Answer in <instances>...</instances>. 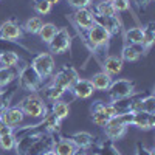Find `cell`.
Here are the masks:
<instances>
[{
	"mask_svg": "<svg viewBox=\"0 0 155 155\" xmlns=\"http://www.w3.org/2000/svg\"><path fill=\"white\" fill-rule=\"evenodd\" d=\"M130 123H132V112L120 113L115 118H110L104 126V134H106L107 140L116 141V140L123 138L127 132V127L132 126Z\"/></svg>",
	"mask_w": 155,
	"mask_h": 155,
	"instance_id": "1",
	"label": "cell"
},
{
	"mask_svg": "<svg viewBox=\"0 0 155 155\" xmlns=\"http://www.w3.org/2000/svg\"><path fill=\"white\" fill-rule=\"evenodd\" d=\"M19 109L23 112L25 116H30V118H44L48 113L45 101L37 93H30L28 96H25L19 102Z\"/></svg>",
	"mask_w": 155,
	"mask_h": 155,
	"instance_id": "2",
	"label": "cell"
},
{
	"mask_svg": "<svg viewBox=\"0 0 155 155\" xmlns=\"http://www.w3.org/2000/svg\"><path fill=\"white\" fill-rule=\"evenodd\" d=\"M84 39H85V45L92 50V51H96L98 48H102V47H107L109 42H110V33L106 30V28H102L101 25L95 23L90 30H87L84 33Z\"/></svg>",
	"mask_w": 155,
	"mask_h": 155,
	"instance_id": "3",
	"label": "cell"
},
{
	"mask_svg": "<svg viewBox=\"0 0 155 155\" xmlns=\"http://www.w3.org/2000/svg\"><path fill=\"white\" fill-rule=\"evenodd\" d=\"M17 79H19V87L23 88V90H27V92H30V93H37L39 88H41L42 84H44V79L33 68L31 64L25 65L19 71V78H17Z\"/></svg>",
	"mask_w": 155,
	"mask_h": 155,
	"instance_id": "4",
	"label": "cell"
},
{
	"mask_svg": "<svg viewBox=\"0 0 155 155\" xmlns=\"http://www.w3.org/2000/svg\"><path fill=\"white\" fill-rule=\"evenodd\" d=\"M106 92L109 95L110 102L120 101L135 93V82L130 79H116V81H112V84L109 85Z\"/></svg>",
	"mask_w": 155,
	"mask_h": 155,
	"instance_id": "5",
	"label": "cell"
},
{
	"mask_svg": "<svg viewBox=\"0 0 155 155\" xmlns=\"http://www.w3.org/2000/svg\"><path fill=\"white\" fill-rule=\"evenodd\" d=\"M31 65L42 79H47V78L53 76L56 64H54V58L51 53H39L31 58Z\"/></svg>",
	"mask_w": 155,
	"mask_h": 155,
	"instance_id": "6",
	"label": "cell"
},
{
	"mask_svg": "<svg viewBox=\"0 0 155 155\" xmlns=\"http://www.w3.org/2000/svg\"><path fill=\"white\" fill-rule=\"evenodd\" d=\"M51 54H62L71 48V36L67 28H58L54 37L48 44Z\"/></svg>",
	"mask_w": 155,
	"mask_h": 155,
	"instance_id": "7",
	"label": "cell"
},
{
	"mask_svg": "<svg viewBox=\"0 0 155 155\" xmlns=\"http://www.w3.org/2000/svg\"><path fill=\"white\" fill-rule=\"evenodd\" d=\"M53 79H51V82L53 84H56V85H59V87H62L64 90H70L71 88V85L79 79V74H78V71L73 68V67H70V65H65V67H62L59 71H56V73H53Z\"/></svg>",
	"mask_w": 155,
	"mask_h": 155,
	"instance_id": "8",
	"label": "cell"
},
{
	"mask_svg": "<svg viewBox=\"0 0 155 155\" xmlns=\"http://www.w3.org/2000/svg\"><path fill=\"white\" fill-rule=\"evenodd\" d=\"M73 23L76 25V28L85 33L95 25V12L92 8H81V9H74L71 14Z\"/></svg>",
	"mask_w": 155,
	"mask_h": 155,
	"instance_id": "9",
	"label": "cell"
},
{
	"mask_svg": "<svg viewBox=\"0 0 155 155\" xmlns=\"http://www.w3.org/2000/svg\"><path fill=\"white\" fill-rule=\"evenodd\" d=\"M22 36H23V30L14 19H9L0 23V37L2 39L19 41V39H22Z\"/></svg>",
	"mask_w": 155,
	"mask_h": 155,
	"instance_id": "10",
	"label": "cell"
},
{
	"mask_svg": "<svg viewBox=\"0 0 155 155\" xmlns=\"http://www.w3.org/2000/svg\"><path fill=\"white\" fill-rule=\"evenodd\" d=\"M132 126L138 127L140 130H150L155 127V113H147L143 110L132 112Z\"/></svg>",
	"mask_w": 155,
	"mask_h": 155,
	"instance_id": "11",
	"label": "cell"
},
{
	"mask_svg": "<svg viewBox=\"0 0 155 155\" xmlns=\"http://www.w3.org/2000/svg\"><path fill=\"white\" fill-rule=\"evenodd\" d=\"M95 23L101 25L102 28H106L110 33V36L121 33V28H123V23H121L118 14L116 16H98V14H95Z\"/></svg>",
	"mask_w": 155,
	"mask_h": 155,
	"instance_id": "12",
	"label": "cell"
},
{
	"mask_svg": "<svg viewBox=\"0 0 155 155\" xmlns=\"http://www.w3.org/2000/svg\"><path fill=\"white\" fill-rule=\"evenodd\" d=\"M70 92L78 99H88L90 96L93 95L95 88H93L92 82H90V79H81V78H79V79L71 85Z\"/></svg>",
	"mask_w": 155,
	"mask_h": 155,
	"instance_id": "13",
	"label": "cell"
},
{
	"mask_svg": "<svg viewBox=\"0 0 155 155\" xmlns=\"http://www.w3.org/2000/svg\"><path fill=\"white\" fill-rule=\"evenodd\" d=\"M23 118H25V115L19 109V106H16V107H11L9 106L2 115H0V120H2L6 126L12 127V129H16L17 126H20L22 121H23Z\"/></svg>",
	"mask_w": 155,
	"mask_h": 155,
	"instance_id": "14",
	"label": "cell"
},
{
	"mask_svg": "<svg viewBox=\"0 0 155 155\" xmlns=\"http://www.w3.org/2000/svg\"><path fill=\"white\" fill-rule=\"evenodd\" d=\"M25 53V54H31L33 51L30 48H27L25 45H22L19 41H6V39H2L0 37V54L2 53Z\"/></svg>",
	"mask_w": 155,
	"mask_h": 155,
	"instance_id": "15",
	"label": "cell"
},
{
	"mask_svg": "<svg viewBox=\"0 0 155 155\" xmlns=\"http://www.w3.org/2000/svg\"><path fill=\"white\" fill-rule=\"evenodd\" d=\"M68 138L73 141L74 146H76L78 149H82V150L90 149V147L93 146V143H95L93 135L88 134V132H76V134H73V135L68 137Z\"/></svg>",
	"mask_w": 155,
	"mask_h": 155,
	"instance_id": "16",
	"label": "cell"
},
{
	"mask_svg": "<svg viewBox=\"0 0 155 155\" xmlns=\"http://www.w3.org/2000/svg\"><path fill=\"white\" fill-rule=\"evenodd\" d=\"M76 149L78 147L74 146V143H73L70 138H67V137L58 138L56 143H54V147H53V150L56 152V155H73L76 152Z\"/></svg>",
	"mask_w": 155,
	"mask_h": 155,
	"instance_id": "17",
	"label": "cell"
},
{
	"mask_svg": "<svg viewBox=\"0 0 155 155\" xmlns=\"http://www.w3.org/2000/svg\"><path fill=\"white\" fill-rule=\"evenodd\" d=\"M124 41L126 45H134V47H141L143 45V28L140 27H132L124 31ZM143 48V47H141Z\"/></svg>",
	"mask_w": 155,
	"mask_h": 155,
	"instance_id": "18",
	"label": "cell"
},
{
	"mask_svg": "<svg viewBox=\"0 0 155 155\" xmlns=\"http://www.w3.org/2000/svg\"><path fill=\"white\" fill-rule=\"evenodd\" d=\"M102 107H104V102H102V101L93 102L92 107H90V112H92V121H93L96 126H99V127H104L106 123L109 121V118L106 116Z\"/></svg>",
	"mask_w": 155,
	"mask_h": 155,
	"instance_id": "19",
	"label": "cell"
},
{
	"mask_svg": "<svg viewBox=\"0 0 155 155\" xmlns=\"http://www.w3.org/2000/svg\"><path fill=\"white\" fill-rule=\"evenodd\" d=\"M123 62L124 61L120 56H107L104 59V62H102V67H104V70H102V71L109 73L110 76L118 74L123 70Z\"/></svg>",
	"mask_w": 155,
	"mask_h": 155,
	"instance_id": "20",
	"label": "cell"
},
{
	"mask_svg": "<svg viewBox=\"0 0 155 155\" xmlns=\"http://www.w3.org/2000/svg\"><path fill=\"white\" fill-rule=\"evenodd\" d=\"M90 82H92L95 90L106 92V90L109 88V85L112 84V76L109 73H106V71H99V73L93 74V78L90 79Z\"/></svg>",
	"mask_w": 155,
	"mask_h": 155,
	"instance_id": "21",
	"label": "cell"
},
{
	"mask_svg": "<svg viewBox=\"0 0 155 155\" xmlns=\"http://www.w3.org/2000/svg\"><path fill=\"white\" fill-rule=\"evenodd\" d=\"M17 78H19V70H17V67H12V68L0 67V88L8 87L11 82H14Z\"/></svg>",
	"mask_w": 155,
	"mask_h": 155,
	"instance_id": "22",
	"label": "cell"
},
{
	"mask_svg": "<svg viewBox=\"0 0 155 155\" xmlns=\"http://www.w3.org/2000/svg\"><path fill=\"white\" fill-rule=\"evenodd\" d=\"M93 12L98 16H116V11L112 0H98L95 3Z\"/></svg>",
	"mask_w": 155,
	"mask_h": 155,
	"instance_id": "23",
	"label": "cell"
},
{
	"mask_svg": "<svg viewBox=\"0 0 155 155\" xmlns=\"http://www.w3.org/2000/svg\"><path fill=\"white\" fill-rule=\"evenodd\" d=\"M153 41H155V23L153 22H149L146 27L143 28V51L147 53L150 50V47L153 45Z\"/></svg>",
	"mask_w": 155,
	"mask_h": 155,
	"instance_id": "24",
	"label": "cell"
},
{
	"mask_svg": "<svg viewBox=\"0 0 155 155\" xmlns=\"http://www.w3.org/2000/svg\"><path fill=\"white\" fill-rule=\"evenodd\" d=\"M141 53H144L141 47H134V45H124L121 51V59L126 62H137L141 56Z\"/></svg>",
	"mask_w": 155,
	"mask_h": 155,
	"instance_id": "25",
	"label": "cell"
},
{
	"mask_svg": "<svg viewBox=\"0 0 155 155\" xmlns=\"http://www.w3.org/2000/svg\"><path fill=\"white\" fill-rule=\"evenodd\" d=\"M51 113H53L59 121H62V120H65L67 116L70 115V106L67 104V102L61 101V99L54 101L53 106H51Z\"/></svg>",
	"mask_w": 155,
	"mask_h": 155,
	"instance_id": "26",
	"label": "cell"
},
{
	"mask_svg": "<svg viewBox=\"0 0 155 155\" xmlns=\"http://www.w3.org/2000/svg\"><path fill=\"white\" fill-rule=\"evenodd\" d=\"M44 93H45V98H47L48 101L54 102V101H59V99L64 96L65 90H64L62 87H59V85H56V84L51 82L50 85H47V87L44 88Z\"/></svg>",
	"mask_w": 155,
	"mask_h": 155,
	"instance_id": "27",
	"label": "cell"
},
{
	"mask_svg": "<svg viewBox=\"0 0 155 155\" xmlns=\"http://www.w3.org/2000/svg\"><path fill=\"white\" fill-rule=\"evenodd\" d=\"M16 90H17V85L11 87V88H6V90H0V115L9 107L12 96L16 95Z\"/></svg>",
	"mask_w": 155,
	"mask_h": 155,
	"instance_id": "28",
	"label": "cell"
},
{
	"mask_svg": "<svg viewBox=\"0 0 155 155\" xmlns=\"http://www.w3.org/2000/svg\"><path fill=\"white\" fill-rule=\"evenodd\" d=\"M42 25H44L42 19L39 17V16H34V17L27 19V22L23 23L22 30L30 33V34H39V31H41V28H42Z\"/></svg>",
	"mask_w": 155,
	"mask_h": 155,
	"instance_id": "29",
	"label": "cell"
},
{
	"mask_svg": "<svg viewBox=\"0 0 155 155\" xmlns=\"http://www.w3.org/2000/svg\"><path fill=\"white\" fill-rule=\"evenodd\" d=\"M56 31H58V27H56L54 23H44L42 28H41V31H39V36H41L42 42H45V44L48 45V44L51 42V39L54 37Z\"/></svg>",
	"mask_w": 155,
	"mask_h": 155,
	"instance_id": "30",
	"label": "cell"
},
{
	"mask_svg": "<svg viewBox=\"0 0 155 155\" xmlns=\"http://www.w3.org/2000/svg\"><path fill=\"white\" fill-rule=\"evenodd\" d=\"M20 62V56L17 53H2L0 54V65L2 67H8V68H12V67H17V64Z\"/></svg>",
	"mask_w": 155,
	"mask_h": 155,
	"instance_id": "31",
	"label": "cell"
},
{
	"mask_svg": "<svg viewBox=\"0 0 155 155\" xmlns=\"http://www.w3.org/2000/svg\"><path fill=\"white\" fill-rule=\"evenodd\" d=\"M99 155H121L120 150L116 149L115 143L112 140H104L99 143Z\"/></svg>",
	"mask_w": 155,
	"mask_h": 155,
	"instance_id": "32",
	"label": "cell"
},
{
	"mask_svg": "<svg viewBox=\"0 0 155 155\" xmlns=\"http://www.w3.org/2000/svg\"><path fill=\"white\" fill-rule=\"evenodd\" d=\"M33 5V9L37 12V14H41V16H47L51 12V3H48L47 0H33L31 2Z\"/></svg>",
	"mask_w": 155,
	"mask_h": 155,
	"instance_id": "33",
	"label": "cell"
},
{
	"mask_svg": "<svg viewBox=\"0 0 155 155\" xmlns=\"http://www.w3.org/2000/svg\"><path fill=\"white\" fill-rule=\"evenodd\" d=\"M16 138L12 134H6V135H2L0 137V147L5 149V150H14L16 147Z\"/></svg>",
	"mask_w": 155,
	"mask_h": 155,
	"instance_id": "34",
	"label": "cell"
},
{
	"mask_svg": "<svg viewBox=\"0 0 155 155\" xmlns=\"http://www.w3.org/2000/svg\"><path fill=\"white\" fill-rule=\"evenodd\" d=\"M112 2H113L116 14L118 12H126L130 9V0H112Z\"/></svg>",
	"mask_w": 155,
	"mask_h": 155,
	"instance_id": "35",
	"label": "cell"
},
{
	"mask_svg": "<svg viewBox=\"0 0 155 155\" xmlns=\"http://www.w3.org/2000/svg\"><path fill=\"white\" fill-rule=\"evenodd\" d=\"M93 0H67V3L74 8V9H81V8H90Z\"/></svg>",
	"mask_w": 155,
	"mask_h": 155,
	"instance_id": "36",
	"label": "cell"
},
{
	"mask_svg": "<svg viewBox=\"0 0 155 155\" xmlns=\"http://www.w3.org/2000/svg\"><path fill=\"white\" fill-rule=\"evenodd\" d=\"M135 155H155V152H153V149L146 147L141 141H138L137 147H135Z\"/></svg>",
	"mask_w": 155,
	"mask_h": 155,
	"instance_id": "37",
	"label": "cell"
},
{
	"mask_svg": "<svg viewBox=\"0 0 155 155\" xmlns=\"http://www.w3.org/2000/svg\"><path fill=\"white\" fill-rule=\"evenodd\" d=\"M102 110H104V113H106V116L110 120V118H115L116 115H118V112L115 110V107H113V104L112 102H109V104H106L104 102V107H102Z\"/></svg>",
	"mask_w": 155,
	"mask_h": 155,
	"instance_id": "38",
	"label": "cell"
},
{
	"mask_svg": "<svg viewBox=\"0 0 155 155\" xmlns=\"http://www.w3.org/2000/svg\"><path fill=\"white\" fill-rule=\"evenodd\" d=\"M12 130H14V129L9 127V126H6L2 120H0V137H2V135H6V134H12Z\"/></svg>",
	"mask_w": 155,
	"mask_h": 155,
	"instance_id": "39",
	"label": "cell"
},
{
	"mask_svg": "<svg viewBox=\"0 0 155 155\" xmlns=\"http://www.w3.org/2000/svg\"><path fill=\"white\" fill-rule=\"evenodd\" d=\"M132 2H134V3H135V5L140 8V9H144V8H146V6H147L150 2H152V0H132Z\"/></svg>",
	"mask_w": 155,
	"mask_h": 155,
	"instance_id": "40",
	"label": "cell"
},
{
	"mask_svg": "<svg viewBox=\"0 0 155 155\" xmlns=\"http://www.w3.org/2000/svg\"><path fill=\"white\" fill-rule=\"evenodd\" d=\"M73 155H87V152L82 150V149H76V152H74Z\"/></svg>",
	"mask_w": 155,
	"mask_h": 155,
	"instance_id": "41",
	"label": "cell"
},
{
	"mask_svg": "<svg viewBox=\"0 0 155 155\" xmlns=\"http://www.w3.org/2000/svg\"><path fill=\"white\" fill-rule=\"evenodd\" d=\"M42 155H56V152L53 150V149H51V150H47L45 153H42Z\"/></svg>",
	"mask_w": 155,
	"mask_h": 155,
	"instance_id": "42",
	"label": "cell"
},
{
	"mask_svg": "<svg viewBox=\"0 0 155 155\" xmlns=\"http://www.w3.org/2000/svg\"><path fill=\"white\" fill-rule=\"evenodd\" d=\"M47 2H48V3H51V5H56V3H59V2H61V0H47Z\"/></svg>",
	"mask_w": 155,
	"mask_h": 155,
	"instance_id": "43",
	"label": "cell"
},
{
	"mask_svg": "<svg viewBox=\"0 0 155 155\" xmlns=\"http://www.w3.org/2000/svg\"><path fill=\"white\" fill-rule=\"evenodd\" d=\"M93 155H99V153H93Z\"/></svg>",
	"mask_w": 155,
	"mask_h": 155,
	"instance_id": "44",
	"label": "cell"
},
{
	"mask_svg": "<svg viewBox=\"0 0 155 155\" xmlns=\"http://www.w3.org/2000/svg\"><path fill=\"white\" fill-rule=\"evenodd\" d=\"M0 67H2V65H0Z\"/></svg>",
	"mask_w": 155,
	"mask_h": 155,
	"instance_id": "45",
	"label": "cell"
}]
</instances>
